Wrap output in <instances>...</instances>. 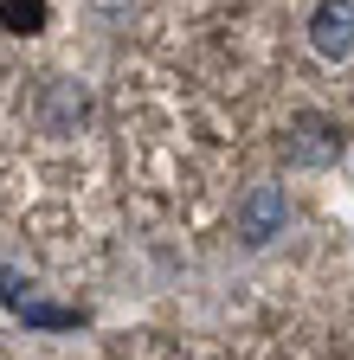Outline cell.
Instances as JSON below:
<instances>
[{"label":"cell","mask_w":354,"mask_h":360,"mask_svg":"<svg viewBox=\"0 0 354 360\" xmlns=\"http://www.w3.org/2000/svg\"><path fill=\"white\" fill-rule=\"evenodd\" d=\"M0 20H7V26H39V20H46V7H39V0H7Z\"/></svg>","instance_id":"3"},{"label":"cell","mask_w":354,"mask_h":360,"mask_svg":"<svg viewBox=\"0 0 354 360\" xmlns=\"http://www.w3.org/2000/svg\"><path fill=\"white\" fill-rule=\"evenodd\" d=\"M309 45L322 58H348L354 52V0H322L316 20H309Z\"/></svg>","instance_id":"1"},{"label":"cell","mask_w":354,"mask_h":360,"mask_svg":"<svg viewBox=\"0 0 354 360\" xmlns=\"http://www.w3.org/2000/svg\"><path fill=\"white\" fill-rule=\"evenodd\" d=\"M284 225V193H271V187H258L251 200H245V212H239V232H245V245H264Z\"/></svg>","instance_id":"2"}]
</instances>
